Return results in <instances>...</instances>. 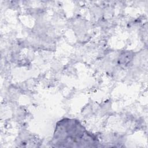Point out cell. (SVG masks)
<instances>
[{
	"mask_svg": "<svg viewBox=\"0 0 148 148\" xmlns=\"http://www.w3.org/2000/svg\"><path fill=\"white\" fill-rule=\"evenodd\" d=\"M53 141L58 146L71 147L74 143H96L97 139L77 120L64 119L57 124Z\"/></svg>",
	"mask_w": 148,
	"mask_h": 148,
	"instance_id": "6da1fadb",
	"label": "cell"
}]
</instances>
